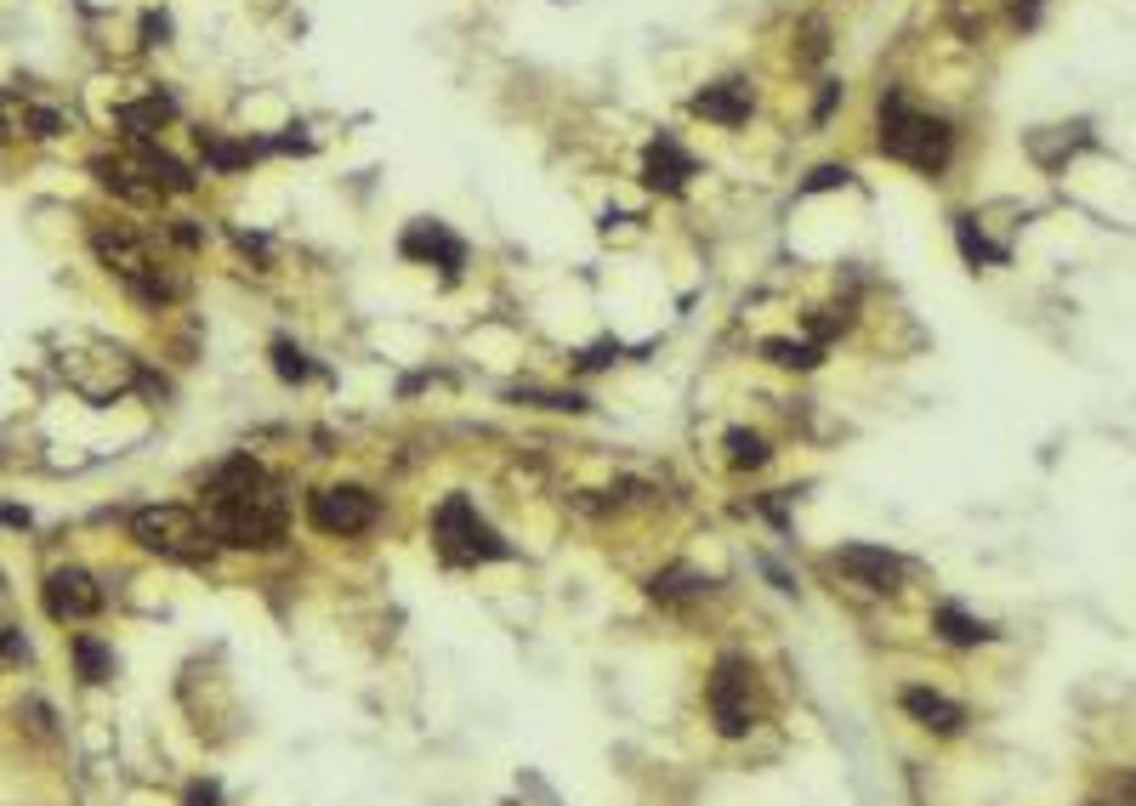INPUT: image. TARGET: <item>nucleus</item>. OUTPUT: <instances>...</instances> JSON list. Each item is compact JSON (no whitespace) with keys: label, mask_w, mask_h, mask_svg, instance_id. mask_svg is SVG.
<instances>
[{"label":"nucleus","mask_w":1136,"mask_h":806,"mask_svg":"<svg viewBox=\"0 0 1136 806\" xmlns=\"http://www.w3.org/2000/svg\"><path fill=\"white\" fill-rule=\"evenodd\" d=\"M131 540H137L143 551L177 557V562L211 557V528L199 523L188 506H143L137 517H131Z\"/></svg>","instance_id":"nucleus-3"},{"label":"nucleus","mask_w":1136,"mask_h":806,"mask_svg":"<svg viewBox=\"0 0 1136 806\" xmlns=\"http://www.w3.org/2000/svg\"><path fill=\"white\" fill-rule=\"evenodd\" d=\"M182 806H222V790H216V784H193Z\"/></svg>","instance_id":"nucleus-29"},{"label":"nucleus","mask_w":1136,"mask_h":806,"mask_svg":"<svg viewBox=\"0 0 1136 806\" xmlns=\"http://www.w3.org/2000/svg\"><path fill=\"white\" fill-rule=\"evenodd\" d=\"M853 182V171L847 165H818V171L808 177V193H824V188H847Z\"/></svg>","instance_id":"nucleus-25"},{"label":"nucleus","mask_w":1136,"mask_h":806,"mask_svg":"<svg viewBox=\"0 0 1136 806\" xmlns=\"http://www.w3.org/2000/svg\"><path fill=\"white\" fill-rule=\"evenodd\" d=\"M46 614L57 625H69V619H91L97 608H103V591H97V580L86 574V568H57V574L46 580Z\"/></svg>","instance_id":"nucleus-8"},{"label":"nucleus","mask_w":1136,"mask_h":806,"mask_svg":"<svg viewBox=\"0 0 1136 806\" xmlns=\"http://www.w3.org/2000/svg\"><path fill=\"white\" fill-rule=\"evenodd\" d=\"M0 659H23V636L18 630H0Z\"/></svg>","instance_id":"nucleus-31"},{"label":"nucleus","mask_w":1136,"mask_h":806,"mask_svg":"<svg viewBox=\"0 0 1136 806\" xmlns=\"http://www.w3.org/2000/svg\"><path fill=\"white\" fill-rule=\"evenodd\" d=\"M932 625H938V636H944V642H955V648H978V642H994V636H1000L994 625H983V619L966 614L960 602H944V608L932 614Z\"/></svg>","instance_id":"nucleus-16"},{"label":"nucleus","mask_w":1136,"mask_h":806,"mask_svg":"<svg viewBox=\"0 0 1136 806\" xmlns=\"http://www.w3.org/2000/svg\"><path fill=\"white\" fill-rule=\"evenodd\" d=\"M955 233H960V250H966V261H1006V250H1000V245H989L983 233L972 227V216H960V222H955Z\"/></svg>","instance_id":"nucleus-23"},{"label":"nucleus","mask_w":1136,"mask_h":806,"mask_svg":"<svg viewBox=\"0 0 1136 806\" xmlns=\"http://www.w3.org/2000/svg\"><path fill=\"white\" fill-rule=\"evenodd\" d=\"M91 171H97V182H103L109 193L131 199V205H148V199L159 193V188L143 177V165H137V159H97Z\"/></svg>","instance_id":"nucleus-15"},{"label":"nucleus","mask_w":1136,"mask_h":806,"mask_svg":"<svg viewBox=\"0 0 1136 806\" xmlns=\"http://www.w3.org/2000/svg\"><path fill=\"white\" fill-rule=\"evenodd\" d=\"M881 154L915 165V171H944L955 154V131L938 114L910 109L904 91H887L881 97Z\"/></svg>","instance_id":"nucleus-2"},{"label":"nucleus","mask_w":1136,"mask_h":806,"mask_svg":"<svg viewBox=\"0 0 1136 806\" xmlns=\"http://www.w3.org/2000/svg\"><path fill=\"white\" fill-rule=\"evenodd\" d=\"M91 250L103 256L109 273H120L143 301H154V307H159V301H171V295H182V284L165 279L159 267H154V256H148V245L137 239V233H125V227H97V233H91Z\"/></svg>","instance_id":"nucleus-4"},{"label":"nucleus","mask_w":1136,"mask_h":806,"mask_svg":"<svg viewBox=\"0 0 1136 806\" xmlns=\"http://www.w3.org/2000/svg\"><path fill=\"white\" fill-rule=\"evenodd\" d=\"M199 148H205V159L216 165V171H240V165H250L256 154H267L274 143H222V137H211V131H199Z\"/></svg>","instance_id":"nucleus-18"},{"label":"nucleus","mask_w":1136,"mask_h":806,"mask_svg":"<svg viewBox=\"0 0 1136 806\" xmlns=\"http://www.w3.org/2000/svg\"><path fill=\"white\" fill-rule=\"evenodd\" d=\"M0 523H18V528H29V512H18V506H0Z\"/></svg>","instance_id":"nucleus-33"},{"label":"nucleus","mask_w":1136,"mask_h":806,"mask_svg":"<svg viewBox=\"0 0 1136 806\" xmlns=\"http://www.w3.org/2000/svg\"><path fill=\"white\" fill-rule=\"evenodd\" d=\"M688 177H693V154H688L677 137H665V131H659V137L648 143V159H643V182H648V188H665V193H677Z\"/></svg>","instance_id":"nucleus-11"},{"label":"nucleus","mask_w":1136,"mask_h":806,"mask_svg":"<svg viewBox=\"0 0 1136 806\" xmlns=\"http://www.w3.org/2000/svg\"><path fill=\"white\" fill-rule=\"evenodd\" d=\"M693 591H705V580H699V574H688V568H665V574L654 580V596H665V602H677V596H693Z\"/></svg>","instance_id":"nucleus-24"},{"label":"nucleus","mask_w":1136,"mask_h":806,"mask_svg":"<svg viewBox=\"0 0 1136 806\" xmlns=\"http://www.w3.org/2000/svg\"><path fill=\"white\" fill-rule=\"evenodd\" d=\"M432 528H438V551L449 562H500V557H512V546L472 512V500H466V494H449L438 506V523H432Z\"/></svg>","instance_id":"nucleus-5"},{"label":"nucleus","mask_w":1136,"mask_h":806,"mask_svg":"<svg viewBox=\"0 0 1136 806\" xmlns=\"http://www.w3.org/2000/svg\"><path fill=\"white\" fill-rule=\"evenodd\" d=\"M308 517H313L319 534H364L376 523V500L364 489H353V483L319 489V494H308Z\"/></svg>","instance_id":"nucleus-6"},{"label":"nucleus","mask_w":1136,"mask_h":806,"mask_svg":"<svg viewBox=\"0 0 1136 806\" xmlns=\"http://www.w3.org/2000/svg\"><path fill=\"white\" fill-rule=\"evenodd\" d=\"M835 562H842L858 585H870V591H898V580H904V562H898L892 551H881V546H842Z\"/></svg>","instance_id":"nucleus-10"},{"label":"nucleus","mask_w":1136,"mask_h":806,"mask_svg":"<svg viewBox=\"0 0 1136 806\" xmlns=\"http://www.w3.org/2000/svg\"><path fill=\"white\" fill-rule=\"evenodd\" d=\"M745 659L739 653H727L716 664V676H711V716H716V732L722 738H745L750 732V698H745Z\"/></svg>","instance_id":"nucleus-7"},{"label":"nucleus","mask_w":1136,"mask_h":806,"mask_svg":"<svg viewBox=\"0 0 1136 806\" xmlns=\"http://www.w3.org/2000/svg\"><path fill=\"white\" fill-rule=\"evenodd\" d=\"M727 460L739 466V472H745V466H767V438H761V432L733 426V432H727Z\"/></svg>","instance_id":"nucleus-21"},{"label":"nucleus","mask_w":1136,"mask_h":806,"mask_svg":"<svg viewBox=\"0 0 1136 806\" xmlns=\"http://www.w3.org/2000/svg\"><path fill=\"white\" fill-rule=\"evenodd\" d=\"M274 369H279V381H308V376H313V358L296 347L290 335H279V342H274Z\"/></svg>","instance_id":"nucleus-22"},{"label":"nucleus","mask_w":1136,"mask_h":806,"mask_svg":"<svg viewBox=\"0 0 1136 806\" xmlns=\"http://www.w3.org/2000/svg\"><path fill=\"white\" fill-rule=\"evenodd\" d=\"M835 97H842V86H835V80H829V86H824V97H818V109H813L818 120H829V109H835Z\"/></svg>","instance_id":"nucleus-32"},{"label":"nucleus","mask_w":1136,"mask_h":806,"mask_svg":"<svg viewBox=\"0 0 1136 806\" xmlns=\"http://www.w3.org/2000/svg\"><path fill=\"white\" fill-rule=\"evenodd\" d=\"M165 35H171V18L148 12V18H143V41H148V46H165Z\"/></svg>","instance_id":"nucleus-28"},{"label":"nucleus","mask_w":1136,"mask_h":806,"mask_svg":"<svg viewBox=\"0 0 1136 806\" xmlns=\"http://www.w3.org/2000/svg\"><path fill=\"white\" fill-rule=\"evenodd\" d=\"M398 250H404L410 261H438L449 279L466 267V245L455 239V233H449L444 222H410V227H404V239H398Z\"/></svg>","instance_id":"nucleus-9"},{"label":"nucleus","mask_w":1136,"mask_h":806,"mask_svg":"<svg viewBox=\"0 0 1136 806\" xmlns=\"http://www.w3.org/2000/svg\"><path fill=\"white\" fill-rule=\"evenodd\" d=\"M761 352L773 358V363H784V369H813V363L824 358V347H818V342H784V335L761 342Z\"/></svg>","instance_id":"nucleus-20"},{"label":"nucleus","mask_w":1136,"mask_h":806,"mask_svg":"<svg viewBox=\"0 0 1136 806\" xmlns=\"http://www.w3.org/2000/svg\"><path fill=\"white\" fill-rule=\"evenodd\" d=\"M75 664H80V676H86L91 687L114 676V653L97 642V636H75Z\"/></svg>","instance_id":"nucleus-19"},{"label":"nucleus","mask_w":1136,"mask_h":806,"mask_svg":"<svg viewBox=\"0 0 1136 806\" xmlns=\"http://www.w3.org/2000/svg\"><path fill=\"white\" fill-rule=\"evenodd\" d=\"M693 114H705L716 125H739L750 120V86L745 80H722V86H705L693 97Z\"/></svg>","instance_id":"nucleus-13"},{"label":"nucleus","mask_w":1136,"mask_h":806,"mask_svg":"<svg viewBox=\"0 0 1136 806\" xmlns=\"http://www.w3.org/2000/svg\"><path fill=\"white\" fill-rule=\"evenodd\" d=\"M205 528H211V540L240 546V551H274L285 540V494L250 455H233L211 472Z\"/></svg>","instance_id":"nucleus-1"},{"label":"nucleus","mask_w":1136,"mask_h":806,"mask_svg":"<svg viewBox=\"0 0 1136 806\" xmlns=\"http://www.w3.org/2000/svg\"><path fill=\"white\" fill-rule=\"evenodd\" d=\"M57 131H63V114H52V109H35V114H29V137L46 143V137H57Z\"/></svg>","instance_id":"nucleus-26"},{"label":"nucleus","mask_w":1136,"mask_h":806,"mask_svg":"<svg viewBox=\"0 0 1136 806\" xmlns=\"http://www.w3.org/2000/svg\"><path fill=\"white\" fill-rule=\"evenodd\" d=\"M274 148H285V154H313V137H302V125H290V137H279Z\"/></svg>","instance_id":"nucleus-30"},{"label":"nucleus","mask_w":1136,"mask_h":806,"mask_svg":"<svg viewBox=\"0 0 1136 806\" xmlns=\"http://www.w3.org/2000/svg\"><path fill=\"white\" fill-rule=\"evenodd\" d=\"M131 143H137V165H143V177H148L154 188H165V193H193V171H188L177 154L154 148L148 137H131Z\"/></svg>","instance_id":"nucleus-14"},{"label":"nucleus","mask_w":1136,"mask_h":806,"mask_svg":"<svg viewBox=\"0 0 1136 806\" xmlns=\"http://www.w3.org/2000/svg\"><path fill=\"white\" fill-rule=\"evenodd\" d=\"M614 358H620V342H597V347L580 358V369H609Z\"/></svg>","instance_id":"nucleus-27"},{"label":"nucleus","mask_w":1136,"mask_h":806,"mask_svg":"<svg viewBox=\"0 0 1136 806\" xmlns=\"http://www.w3.org/2000/svg\"><path fill=\"white\" fill-rule=\"evenodd\" d=\"M898 704H904V710H910L926 732H960V727H966L960 704L944 698V693H932V687H904V693H898Z\"/></svg>","instance_id":"nucleus-12"},{"label":"nucleus","mask_w":1136,"mask_h":806,"mask_svg":"<svg viewBox=\"0 0 1136 806\" xmlns=\"http://www.w3.org/2000/svg\"><path fill=\"white\" fill-rule=\"evenodd\" d=\"M171 114H177V103H171V97H159V91H154V97H143V103H125L114 120L131 131V137H148V131H154V125H165Z\"/></svg>","instance_id":"nucleus-17"},{"label":"nucleus","mask_w":1136,"mask_h":806,"mask_svg":"<svg viewBox=\"0 0 1136 806\" xmlns=\"http://www.w3.org/2000/svg\"><path fill=\"white\" fill-rule=\"evenodd\" d=\"M1017 18H1023V23H1034V18H1040V0H1017Z\"/></svg>","instance_id":"nucleus-34"}]
</instances>
